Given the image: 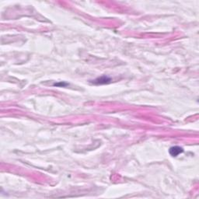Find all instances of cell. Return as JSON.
<instances>
[{
    "mask_svg": "<svg viewBox=\"0 0 199 199\" xmlns=\"http://www.w3.org/2000/svg\"><path fill=\"white\" fill-rule=\"evenodd\" d=\"M110 81V79L107 78L106 76H103V77H100V78L94 80L93 83L94 84H105L109 83Z\"/></svg>",
    "mask_w": 199,
    "mask_h": 199,
    "instance_id": "2",
    "label": "cell"
},
{
    "mask_svg": "<svg viewBox=\"0 0 199 199\" xmlns=\"http://www.w3.org/2000/svg\"><path fill=\"white\" fill-rule=\"evenodd\" d=\"M183 149L180 146H173L170 149V154L172 156H177L179 154L183 153Z\"/></svg>",
    "mask_w": 199,
    "mask_h": 199,
    "instance_id": "1",
    "label": "cell"
}]
</instances>
